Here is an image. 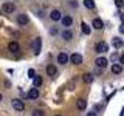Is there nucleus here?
Listing matches in <instances>:
<instances>
[{"instance_id":"obj_1","label":"nucleus","mask_w":124,"mask_h":116,"mask_svg":"<svg viewBox=\"0 0 124 116\" xmlns=\"http://www.w3.org/2000/svg\"><path fill=\"white\" fill-rule=\"evenodd\" d=\"M11 104H13V108L16 111H23V110H25V104H23L22 99H13Z\"/></svg>"},{"instance_id":"obj_2","label":"nucleus","mask_w":124,"mask_h":116,"mask_svg":"<svg viewBox=\"0 0 124 116\" xmlns=\"http://www.w3.org/2000/svg\"><path fill=\"white\" fill-rule=\"evenodd\" d=\"M14 9H16V5L14 3H11V2H6L5 5L2 6V14H11V13H14Z\"/></svg>"},{"instance_id":"obj_3","label":"nucleus","mask_w":124,"mask_h":116,"mask_svg":"<svg viewBox=\"0 0 124 116\" xmlns=\"http://www.w3.org/2000/svg\"><path fill=\"white\" fill-rule=\"evenodd\" d=\"M68 60L71 62V64H75V65H81V64H82V54L73 53L71 56H68Z\"/></svg>"},{"instance_id":"obj_4","label":"nucleus","mask_w":124,"mask_h":116,"mask_svg":"<svg viewBox=\"0 0 124 116\" xmlns=\"http://www.w3.org/2000/svg\"><path fill=\"white\" fill-rule=\"evenodd\" d=\"M40 48H42V39L40 37H36L33 40V51H34V54H40Z\"/></svg>"},{"instance_id":"obj_5","label":"nucleus","mask_w":124,"mask_h":116,"mask_svg":"<svg viewBox=\"0 0 124 116\" xmlns=\"http://www.w3.org/2000/svg\"><path fill=\"white\" fill-rule=\"evenodd\" d=\"M95 50H96V53H99V54L107 53L108 51V44L107 42H98L96 46H95Z\"/></svg>"},{"instance_id":"obj_6","label":"nucleus","mask_w":124,"mask_h":116,"mask_svg":"<svg viewBox=\"0 0 124 116\" xmlns=\"http://www.w3.org/2000/svg\"><path fill=\"white\" fill-rule=\"evenodd\" d=\"M62 25L65 26V29H70V26L73 25V17L71 15H64L62 17Z\"/></svg>"},{"instance_id":"obj_7","label":"nucleus","mask_w":124,"mask_h":116,"mask_svg":"<svg viewBox=\"0 0 124 116\" xmlns=\"http://www.w3.org/2000/svg\"><path fill=\"white\" fill-rule=\"evenodd\" d=\"M28 22H30V17L26 14H19V17H17V23L20 26H25V25H28Z\"/></svg>"},{"instance_id":"obj_8","label":"nucleus","mask_w":124,"mask_h":116,"mask_svg":"<svg viewBox=\"0 0 124 116\" xmlns=\"http://www.w3.org/2000/svg\"><path fill=\"white\" fill-rule=\"evenodd\" d=\"M67 62H68V54H67V53H64V51H62V53L57 54V64L65 65Z\"/></svg>"},{"instance_id":"obj_9","label":"nucleus","mask_w":124,"mask_h":116,"mask_svg":"<svg viewBox=\"0 0 124 116\" xmlns=\"http://www.w3.org/2000/svg\"><path fill=\"white\" fill-rule=\"evenodd\" d=\"M92 25H93V28H95V29H102L104 28V23H102V20H101L99 17H93Z\"/></svg>"},{"instance_id":"obj_10","label":"nucleus","mask_w":124,"mask_h":116,"mask_svg":"<svg viewBox=\"0 0 124 116\" xmlns=\"http://www.w3.org/2000/svg\"><path fill=\"white\" fill-rule=\"evenodd\" d=\"M50 19L54 22H57V20H62V13L59 9H53L51 11V14H50Z\"/></svg>"},{"instance_id":"obj_11","label":"nucleus","mask_w":124,"mask_h":116,"mask_svg":"<svg viewBox=\"0 0 124 116\" xmlns=\"http://www.w3.org/2000/svg\"><path fill=\"white\" fill-rule=\"evenodd\" d=\"M8 50H9L11 53H19L20 51V46H19V44L17 42H9V44H8Z\"/></svg>"},{"instance_id":"obj_12","label":"nucleus","mask_w":124,"mask_h":116,"mask_svg":"<svg viewBox=\"0 0 124 116\" xmlns=\"http://www.w3.org/2000/svg\"><path fill=\"white\" fill-rule=\"evenodd\" d=\"M95 64H96V67H98V68H104V67H107L108 60L106 59V57H98V59L95 60Z\"/></svg>"},{"instance_id":"obj_13","label":"nucleus","mask_w":124,"mask_h":116,"mask_svg":"<svg viewBox=\"0 0 124 116\" xmlns=\"http://www.w3.org/2000/svg\"><path fill=\"white\" fill-rule=\"evenodd\" d=\"M46 73H48V76L54 77V76H57V68L53 64H50V65H46Z\"/></svg>"},{"instance_id":"obj_14","label":"nucleus","mask_w":124,"mask_h":116,"mask_svg":"<svg viewBox=\"0 0 124 116\" xmlns=\"http://www.w3.org/2000/svg\"><path fill=\"white\" fill-rule=\"evenodd\" d=\"M26 96H28V99H31V101L37 99V98H39V90H37V88H31Z\"/></svg>"},{"instance_id":"obj_15","label":"nucleus","mask_w":124,"mask_h":116,"mask_svg":"<svg viewBox=\"0 0 124 116\" xmlns=\"http://www.w3.org/2000/svg\"><path fill=\"white\" fill-rule=\"evenodd\" d=\"M76 107H78V110H85V107H87V101L82 99V98H79L76 101Z\"/></svg>"},{"instance_id":"obj_16","label":"nucleus","mask_w":124,"mask_h":116,"mask_svg":"<svg viewBox=\"0 0 124 116\" xmlns=\"http://www.w3.org/2000/svg\"><path fill=\"white\" fill-rule=\"evenodd\" d=\"M62 39H64V40H71V39H73V31L71 29H65L64 31V33H62Z\"/></svg>"},{"instance_id":"obj_17","label":"nucleus","mask_w":124,"mask_h":116,"mask_svg":"<svg viewBox=\"0 0 124 116\" xmlns=\"http://www.w3.org/2000/svg\"><path fill=\"white\" fill-rule=\"evenodd\" d=\"M110 70H112V73H113V74H119V73H123V65H119V64H113Z\"/></svg>"},{"instance_id":"obj_18","label":"nucleus","mask_w":124,"mask_h":116,"mask_svg":"<svg viewBox=\"0 0 124 116\" xmlns=\"http://www.w3.org/2000/svg\"><path fill=\"white\" fill-rule=\"evenodd\" d=\"M42 82H44L42 76H34V77H33V85H34V88L40 87V85H42Z\"/></svg>"},{"instance_id":"obj_19","label":"nucleus","mask_w":124,"mask_h":116,"mask_svg":"<svg viewBox=\"0 0 124 116\" xmlns=\"http://www.w3.org/2000/svg\"><path fill=\"white\" fill-rule=\"evenodd\" d=\"M82 79H84V82H85V84H92V82H93V79H95V76H93L92 73H85Z\"/></svg>"},{"instance_id":"obj_20","label":"nucleus","mask_w":124,"mask_h":116,"mask_svg":"<svg viewBox=\"0 0 124 116\" xmlns=\"http://www.w3.org/2000/svg\"><path fill=\"white\" fill-rule=\"evenodd\" d=\"M81 31H82V33L85 34V36H88V34H90V26L87 25V23H81Z\"/></svg>"},{"instance_id":"obj_21","label":"nucleus","mask_w":124,"mask_h":116,"mask_svg":"<svg viewBox=\"0 0 124 116\" xmlns=\"http://www.w3.org/2000/svg\"><path fill=\"white\" fill-rule=\"evenodd\" d=\"M84 6L88 8V9H93V8H95V2H93V0H85V2H84Z\"/></svg>"},{"instance_id":"obj_22","label":"nucleus","mask_w":124,"mask_h":116,"mask_svg":"<svg viewBox=\"0 0 124 116\" xmlns=\"http://www.w3.org/2000/svg\"><path fill=\"white\" fill-rule=\"evenodd\" d=\"M31 116H45V113L40 110V108H37V110H33V113H31Z\"/></svg>"},{"instance_id":"obj_23","label":"nucleus","mask_w":124,"mask_h":116,"mask_svg":"<svg viewBox=\"0 0 124 116\" xmlns=\"http://www.w3.org/2000/svg\"><path fill=\"white\" fill-rule=\"evenodd\" d=\"M121 45H123V42L119 40V39H113V46H115V48H119Z\"/></svg>"},{"instance_id":"obj_24","label":"nucleus","mask_w":124,"mask_h":116,"mask_svg":"<svg viewBox=\"0 0 124 116\" xmlns=\"http://www.w3.org/2000/svg\"><path fill=\"white\" fill-rule=\"evenodd\" d=\"M28 76L31 77V79H33V77L36 76V73H34V70H33V68H31V70H28Z\"/></svg>"},{"instance_id":"obj_25","label":"nucleus","mask_w":124,"mask_h":116,"mask_svg":"<svg viewBox=\"0 0 124 116\" xmlns=\"http://www.w3.org/2000/svg\"><path fill=\"white\" fill-rule=\"evenodd\" d=\"M115 5L118 6V8H123V6H124V3L121 2V0H116V2H115Z\"/></svg>"},{"instance_id":"obj_26","label":"nucleus","mask_w":124,"mask_h":116,"mask_svg":"<svg viewBox=\"0 0 124 116\" xmlns=\"http://www.w3.org/2000/svg\"><path fill=\"white\" fill-rule=\"evenodd\" d=\"M119 33H121V34H124V22L121 23V25H119Z\"/></svg>"},{"instance_id":"obj_27","label":"nucleus","mask_w":124,"mask_h":116,"mask_svg":"<svg viewBox=\"0 0 124 116\" xmlns=\"http://www.w3.org/2000/svg\"><path fill=\"white\" fill-rule=\"evenodd\" d=\"M123 64H124V54L119 56V65H123Z\"/></svg>"},{"instance_id":"obj_28","label":"nucleus","mask_w":124,"mask_h":116,"mask_svg":"<svg viewBox=\"0 0 124 116\" xmlns=\"http://www.w3.org/2000/svg\"><path fill=\"white\" fill-rule=\"evenodd\" d=\"M87 116H98V115H96L95 110H93V111H90V113H87Z\"/></svg>"},{"instance_id":"obj_29","label":"nucleus","mask_w":124,"mask_h":116,"mask_svg":"<svg viewBox=\"0 0 124 116\" xmlns=\"http://www.w3.org/2000/svg\"><path fill=\"white\" fill-rule=\"evenodd\" d=\"M121 19H123V22H124V13H121Z\"/></svg>"},{"instance_id":"obj_30","label":"nucleus","mask_w":124,"mask_h":116,"mask_svg":"<svg viewBox=\"0 0 124 116\" xmlns=\"http://www.w3.org/2000/svg\"><path fill=\"white\" fill-rule=\"evenodd\" d=\"M0 102H2V93H0Z\"/></svg>"},{"instance_id":"obj_31","label":"nucleus","mask_w":124,"mask_h":116,"mask_svg":"<svg viewBox=\"0 0 124 116\" xmlns=\"http://www.w3.org/2000/svg\"><path fill=\"white\" fill-rule=\"evenodd\" d=\"M56 116H61V115H56Z\"/></svg>"}]
</instances>
